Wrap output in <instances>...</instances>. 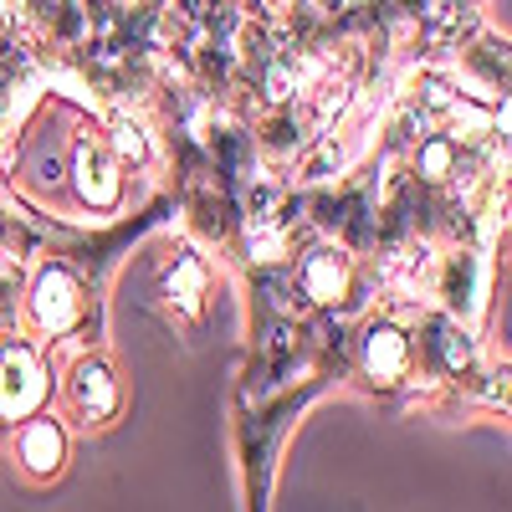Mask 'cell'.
I'll use <instances>...</instances> for the list:
<instances>
[{
	"instance_id": "52a82bcc",
	"label": "cell",
	"mask_w": 512,
	"mask_h": 512,
	"mask_svg": "<svg viewBox=\"0 0 512 512\" xmlns=\"http://www.w3.org/2000/svg\"><path fill=\"white\" fill-rule=\"evenodd\" d=\"M113 379H108V369L103 364H82L77 369V405L88 410V415H108L113 410Z\"/></svg>"
},
{
	"instance_id": "6da1fadb",
	"label": "cell",
	"mask_w": 512,
	"mask_h": 512,
	"mask_svg": "<svg viewBox=\"0 0 512 512\" xmlns=\"http://www.w3.org/2000/svg\"><path fill=\"white\" fill-rule=\"evenodd\" d=\"M41 395V369L31 359V349H6V359H0V410L6 415H26Z\"/></svg>"
},
{
	"instance_id": "8992f818",
	"label": "cell",
	"mask_w": 512,
	"mask_h": 512,
	"mask_svg": "<svg viewBox=\"0 0 512 512\" xmlns=\"http://www.w3.org/2000/svg\"><path fill=\"white\" fill-rule=\"evenodd\" d=\"M21 456L31 461V472H57V461H62V431L47 420H36L31 431L21 436Z\"/></svg>"
},
{
	"instance_id": "9c48e42d",
	"label": "cell",
	"mask_w": 512,
	"mask_h": 512,
	"mask_svg": "<svg viewBox=\"0 0 512 512\" xmlns=\"http://www.w3.org/2000/svg\"><path fill=\"white\" fill-rule=\"evenodd\" d=\"M441 354H446L451 369H466V364H472V344H466L461 333H451V328H441Z\"/></svg>"
},
{
	"instance_id": "3957f363",
	"label": "cell",
	"mask_w": 512,
	"mask_h": 512,
	"mask_svg": "<svg viewBox=\"0 0 512 512\" xmlns=\"http://www.w3.org/2000/svg\"><path fill=\"white\" fill-rule=\"evenodd\" d=\"M364 359H369V374L374 379H400L405 374V359H410L405 333L390 328V323H374L369 328V344H364Z\"/></svg>"
},
{
	"instance_id": "5b68a950",
	"label": "cell",
	"mask_w": 512,
	"mask_h": 512,
	"mask_svg": "<svg viewBox=\"0 0 512 512\" xmlns=\"http://www.w3.org/2000/svg\"><path fill=\"white\" fill-rule=\"evenodd\" d=\"M303 292L318 297V303H333L344 292V256L338 251H313L303 262Z\"/></svg>"
},
{
	"instance_id": "30bf717a",
	"label": "cell",
	"mask_w": 512,
	"mask_h": 512,
	"mask_svg": "<svg viewBox=\"0 0 512 512\" xmlns=\"http://www.w3.org/2000/svg\"><path fill=\"white\" fill-rule=\"evenodd\" d=\"M113 144H118V154L123 159H144V134H139V128H118V134H113Z\"/></svg>"
},
{
	"instance_id": "7a4b0ae2",
	"label": "cell",
	"mask_w": 512,
	"mask_h": 512,
	"mask_svg": "<svg viewBox=\"0 0 512 512\" xmlns=\"http://www.w3.org/2000/svg\"><path fill=\"white\" fill-rule=\"evenodd\" d=\"M31 303H36V318L47 323V328H67L77 318V287H72L67 272H41Z\"/></svg>"
},
{
	"instance_id": "ba28073f",
	"label": "cell",
	"mask_w": 512,
	"mask_h": 512,
	"mask_svg": "<svg viewBox=\"0 0 512 512\" xmlns=\"http://www.w3.org/2000/svg\"><path fill=\"white\" fill-rule=\"evenodd\" d=\"M451 169H456V139L436 134L431 144H420V175H425V180H436V185H441Z\"/></svg>"
},
{
	"instance_id": "277c9868",
	"label": "cell",
	"mask_w": 512,
	"mask_h": 512,
	"mask_svg": "<svg viewBox=\"0 0 512 512\" xmlns=\"http://www.w3.org/2000/svg\"><path fill=\"white\" fill-rule=\"evenodd\" d=\"M77 185H82V195H88L93 205H113L118 200V169L98 149L82 144V154H77Z\"/></svg>"
}]
</instances>
